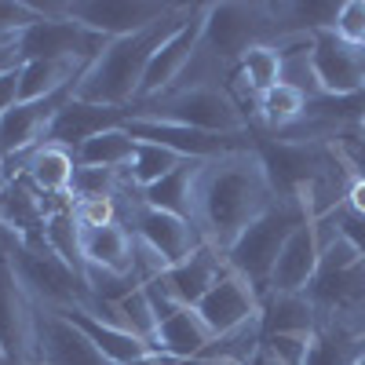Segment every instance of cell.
Masks as SVG:
<instances>
[{
    "label": "cell",
    "mask_w": 365,
    "mask_h": 365,
    "mask_svg": "<svg viewBox=\"0 0 365 365\" xmlns=\"http://www.w3.org/2000/svg\"><path fill=\"white\" fill-rule=\"evenodd\" d=\"M212 344H216L212 329L201 322L194 307H182V303L175 311H168L154 329V351L172 354V358H205Z\"/></svg>",
    "instance_id": "cell-23"
},
{
    "label": "cell",
    "mask_w": 365,
    "mask_h": 365,
    "mask_svg": "<svg viewBox=\"0 0 365 365\" xmlns=\"http://www.w3.org/2000/svg\"><path fill=\"white\" fill-rule=\"evenodd\" d=\"M307 216H314V212L303 208V201H282L278 197L259 220H252L245 230H241L230 241V249L223 252L227 267L237 274V278H245L259 299L270 292V274H274V263H278L289 234Z\"/></svg>",
    "instance_id": "cell-3"
},
{
    "label": "cell",
    "mask_w": 365,
    "mask_h": 365,
    "mask_svg": "<svg viewBox=\"0 0 365 365\" xmlns=\"http://www.w3.org/2000/svg\"><path fill=\"white\" fill-rule=\"evenodd\" d=\"M70 194H77V201L81 197H113V172H106V168H77Z\"/></svg>",
    "instance_id": "cell-36"
},
{
    "label": "cell",
    "mask_w": 365,
    "mask_h": 365,
    "mask_svg": "<svg viewBox=\"0 0 365 365\" xmlns=\"http://www.w3.org/2000/svg\"><path fill=\"white\" fill-rule=\"evenodd\" d=\"M4 249L11 256V267L19 274L22 289L34 299L48 303V307H70V303H84L88 307L91 285L70 263L58 259L51 249H26V245H19V241H11V237L4 241Z\"/></svg>",
    "instance_id": "cell-4"
},
{
    "label": "cell",
    "mask_w": 365,
    "mask_h": 365,
    "mask_svg": "<svg viewBox=\"0 0 365 365\" xmlns=\"http://www.w3.org/2000/svg\"><path fill=\"white\" fill-rule=\"evenodd\" d=\"M365 358V332L318 329L311 340L307 365H358Z\"/></svg>",
    "instance_id": "cell-29"
},
{
    "label": "cell",
    "mask_w": 365,
    "mask_h": 365,
    "mask_svg": "<svg viewBox=\"0 0 365 365\" xmlns=\"http://www.w3.org/2000/svg\"><path fill=\"white\" fill-rule=\"evenodd\" d=\"M51 8L106 41L143 34V29L158 26L175 11V4H161V0H77V4H51Z\"/></svg>",
    "instance_id": "cell-8"
},
{
    "label": "cell",
    "mask_w": 365,
    "mask_h": 365,
    "mask_svg": "<svg viewBox=\"0 0 365 365\" xmlns=\"http://www.w3.org/2000/svg\"><path fill=\"white\" fill-rule=\"evenodd\" d=\"M227 270H230V267H227L223 252L212 245V241H201V245H197L187 259L175 263V267H168V270H161L158 278H161V285L182 303V307H197L201 296L216 285Z\"/></svg>",
    "instance_id": "cell-21"
},
{
    "label": "cell",
    "mask_w": 365,
    "mask_h": 365,
    "mask_svg": "<svg viewBox=\"0 0 365 365\" xmlns=\"http://www.w3.org/2000/svg\"><path fill=\"white\" fill-rule=\"evenodd\" d=\"M125 132L135 139V143H158V146H168L175 150L179 158H194V161H216V158H227V154H237L241 135H212V132H197V128H182V125H172V120H158V117H146V113H135L128 117Z\"/></svg>",
    "instance_id": "cell-12"
},
{
    "label": "cell",
    "mask_w": 365,
    "mask_h": 365,
    "mask_svg": "<svg viewBox=\"0 0 365 365\" xmlns=\"http://www.w3.org/2000/svg\"><path fill=\"white\" fill-rule=\"evenodd\" d=\"M81 249H84L88 270H103V274H113V278H125L128 270H135V245L120 223L81 230Z\"/></svg>",
    "instance_id": "cell-24"
},
{
    "label": "cell",
    "mask_w": 365,
    "mask_h": 365,
    "mask_svg": "<svg viewBox=\"0 0 365 365\" xmlns=\"http://www.w3.org/2000/svg\"><path fill=\"white\" fill-rule=\"evenodd\" d=\"M41 8L48 15L15 37L22 63H41V58H48V63H96L103 48L110 44L106 37L70 22L66 15H58L51 4H41Z\"/></svg>",
    "instance_id": "cell-5"
},
{
    "label": "cell",
    "mask_w": 365,
    "mask_h": 365,
    "mask_svg": "<svg viewBox=\"0 0 365 365\" xmlns=\"http://www.w3.org/2000/svg\"><path fill=\"white\" fill-rule=\"evenodd\" d=\"M307 70L318 96L351 99L365 91V48L340 41L332 29H322V34H311Z\"/></svg>",
    "instance_id": "cell-9"
},
{
    "label": "cell",
    "mask_w": 365,
    "mask_h": 365,
    "mask_svg": "<svg viewBox=\"0 0 365 365\" xmlns=\"http://www.w3.org/2000/svg\"><path fill=\"white\" fill-rule=\"evenodd\" d=\"M187 158H179L175 150H168V146H158V143H139L135 146V158H132V165H128V175H132V182L139 190H146V187H154L158 179H165L168 172H175Z\"/></svg>",
    "instance_id": "cell-32"
},
{
    "label": "cell",
    "mask_w": 365,
    "mask_h": 365,
    "mask_svg": "<svg viewBox=\"0 0 365 365\" xmlns=\"http://www.w3.org/2000/svg\"><path fill=\"white\" fill-rule=\"evenodd\" d=\"M19 70H22V66H19ZM19 70H11V73L0 77V117L19 106Z\"/></svg>",
    "instance_id": "cell-40"
},
{
    "label": "cell",
    "mask_w": 365,
    "mask_h": 365,
    "mask_svg": "<svg viewBox=\"0 0 365 365\" xmlns=\"http://www.w3.org/2000/svg\"><path fill=\"white\" fill-rule=\"evenodd\" d=\"M194 311L212 329V336L223 340V336H230V332L245 329L259 318V296L252 292V285L245 278H237L234 270H227L223 278L201 296V303Z\"/></svg>",
    "instance_id": "cell-15"
},
{
    "label": "cell",
    "mask_w": 365,
    "mask_h": 365,
    "mask_svg": "<svg viewBox=\"0 0 365 365\" xmlns=\"http://www.w3.org/2000/svg\"><path fill=\"white\" fill-rule=\"evenodd\" d=\"M158 120H172L182 128H197L212 135H241L245 132V113L241 106L220 88H190V91H175L165 103H158L154 113Z\"/></svg>",
    "instance_id": "cell-10"
},
{
    "label": "cell",
    "mask_w": 365,
    "mask_h": 365,
    "mask_svg": "<svg viewBox=\"0 0 365 365\" xmlns=\"http://www.w3.org/2000/svg\"><path fill=\"white\" fill-rule=\"evenodd\" d=\"M0 351L8 365H37V307L0 245Z\"/></svg>",
    "instance_id": "cell-7"
},
{
    "label": "cell",
    "mask_w": 365,
    "mask_h": 365,
    "mask_svg": "<svg viewBox=\"0 0 365 365\" xmlns=\"http://www.w3.org/2000/svg\"><path fill=\"white\" fill-rule=\"evenodd\" d=\"M48 11L41 4H22V0H0V37L15 41L29 26H37Z\"/></svg>",
    "instance_id": "cell-33"
},
{
    "label": "cell",
    "mask_w": 365,
    "mask_h": 365,
    "mask_svg": "<svg viewBox=\"0 0 365 365\" xmlns=\"http://www.w3.org/2000/svg\"><path fill=\"white\" fill-rule=\"evenodd\" d=\"M332 34H336L340 41H347V44L365 48V0H344Z\"/></svg>",
    "instance_id": "cell-35"
},
{
    "label": "cell",
    "mask_w": 365,
    "mask_h": 365,
    "mask_svg": "<svg viewBox=\"0 0 365 365\" xmlns=\"http://www.w3.org/2000/svg\"><path fill=\"white\" fill-rule=\"evenodd\" d=\"M307 106H311L307 91H303L299 84H292V81L274 84L270 91H263V96L256 99V110H259V117L267 120L270 128L292 125V120H299L303 113H307Z\"/></svg>",
    "instance_id": "cell-31"
},
{
    "label": "cell",
    "mask_w": 365,
    "mask_h": 365,
    "mask_svg": "<svg viewBox=\"0 0 365 365\" xmlns=\"http://www.w3.org/2000/svg\"><path fill=\"white\" fill-rule=\"evenodd\" d=\"M344 208L358 212V216H365V179H351L347 190H344Z\"/></svg>",
    "instance_id": "cell-41"
},
{
    "label": "cell",
    "mask_w": 365,
    "mask_h": 365,
    "mask_svg": "<svg viewBox=\"0 0 365 365\" xmlns=\"http://www.w3.org/2000/svg\"><path fill=\"white\" fill-rule=\"evenodd\" d=\"M91 63H22L19 70V103H37L48 99L55 91H63L66 84H73Z\"/></svg>",
    "instance_id": "cell-27"
},
{
    "label": "cell",
    "mask_w": 365,
    "mask_h": 365,
    "mask_svg": "<svg viewBox=\"0 0 365 365\" xmlns=\"http://www.w3.org/2000/svg\"><path fill=\"white\" fill-rule=\"evenodd\" d=\"M245 365H282V361L274 358V354H267V351H263V347L256 344V351H252V358H249Z\"/></svg>",
    "instance_id": "cell-43"
},
{
    "label": "cell",
    "mask_w": 365,
    "mask_h": 365,
    "mask_svg": "<svg viewBox=\"0 0 365 365\" xmlns=\"http://www.w3.org/2000/svg\"><path fill=\"white\" fill-rule=\"evenodd\" d=\"M358 365H365V358H361V361H358Z\"/></svg>",
    "instance_id": "cell-48"
},
{
    "label": "cell",
    "mask_w": 365,
    "mask_h": 365,
    "mask_svg": "<svg viewBox=\"0 0 365 365\" xmlns=\"http://www.w3.org/2000/svg\"><path fill=\"white\" fill-rule=\"evenodd\" d=\"M361 128H365V106H361Z\"/></svg>",
    "instance_id": "cell-46"
},
{
    "label": "cell",
    "mask_w": 365,
    "mask_h": 365,
    "mask_svg": "<svg viewBox=\"0 0 365 365\" xmlns=\"http://www.w3.org/2000/svg\"><path fill=\"white\" fill-rule=\"evenodd\" d=\"M311 340L314 336H263L259 347L267 354H274L282 365H307V354H311Z\"/></svg>",
    "instance_id": "cell-34"
},
{
    "label": "cell",
    "mask_w": 365,
    "mask_h": 365,
    "mask_svg": "<svg viewBox=\"0 0 365 365\" xmlns=\"http://www.w3.org/2000/svg\"><path fill=\"white\" fill-rule=\"evenodd\" d=\"M241 81L249 84V91L259 99L263 91H270L274 84L285 81V51L274 48V44H256L245 58L237 63Z\"/></svg>",
    "instance_id": "cell-30"
},
{
    "label": "cell",
    "mask_w": 365,
    "mask_h": 365,
    "mask_svg": "<svg viewBox=\"0 0 365 365\" xmlns=\"http://www.w3.org/2000/svg\"><path fill=\"white\" fill-rule=\"evenodd\" d=\"M201 34H205V4H194V8L182 11L179 26L161 41V48L150 55V66L143 73L135 103L154 99V96H161V91L172 88V81L182 73V66L190 63V55L201 48Z\"/></svg>",
    "instance_id": "cell-13"
},
{
    "label": "cell",
    "mask_w": 365,
    "mask_h": 365,
    "mask_svg": "<svg viewBox=\"0 0 365 365\" xmlns=\"http://www.w3.org/2000/svg\"><path fill=\"white\" fill-rule=\"evenodd\" d=\"M322 220L307 216L285 241V249L274 263L270 292H307L322 267Z\"/></svg>",
    "instance_id": "cell-17"
},
{
    "label": "cell",
    "mask_w": 365,
    "mask_h": 365,
    "mask_svg": "<svg viewBox=\"0 0 365 365\" xmlns=\"http://www.w3.org/2000/svg\"><path fill=\"white\" fill-rule=\"evenodd\" d=\"M182 19V15H179ZM179 19H161L158 26L143 29L132 37H117L103 48V55L84 70L77 84V99L99 103V106H132L139 96L143 73L150 66V55L161 48V41L179 26Z\"/></svg>",
    "instance_id": "cell-2"
},
{
    "label": "cell",
    "mask_w": 365,
    "mask_h": 365,
    "mask_svg": "<svg viewBox=\"0 0 365 365\" xmlns=\"http://www.w3.org/2000/svg\"><path fill=\"white\" fill-rule=\"evenodd\" d=\"M0 44H8V37H0Z\"/></svg>",
    "instance_id": "cell-47"
},
{
    "label": "cell",
    "mask_w": 365,
    "mask_h": 365,
    "mask_svg": "<svg viewBox=\"0 0 365 365\" xmlns=\"http://www.w3.org/2000/svg\"><path fill=\"white\" fill-rule=\"evenodd\" d=\"M201 165L205 161L187 158L175 172H168L165 179H158L154 187L139 190L143 208H158V212H172V216H182V220H194V187H197Z\"/></svg>",
    "instance_id": "cell-26"
},
{
    "label": "cell",
    "mask_w": 365,
    "mask_h": 365,
    "mask_svg": "<svg viewBox=\"0 0 365 365\" xmlns=\"http://www.w3.org/2000/svg\"><path fill=\"white\" fill-rule=\"evenodd\" d=\"M128 117H135V110L128 106H99V103H84V99H70L63 110L55 113V120L48 125L41 146H63V150H77L81 143L96 139L103 132L125 128Z\"/></svg>",
    "instance_id": "cell-16"
},
{
    "label": "cell",
    "mask_w": 365,
    "mask_h": 365,
    "mask_svg": "<svg viewBox=\"0 0 365 365\" xmlns=\"http://www.w3.org/2000/svg\"><path fill=\"white\" fill-rule=\"evenodd\" d=\"M270 205L274 190L256 150H237V154L201 165L194 187V223L208 230V241L220 252H227L230 241L252 220H259Z\"/></svg>",
    "instance_id": "cell-1"
},
{
    "label": "cell",
    "mask_w": 365,
    "mask_h": 365,
    "mask_svg": "<svg viewBox=\"0 0 365 365\" xmlns=\"http://www.w3.org/2000/svg\"><path fill=\"white\" fill-rule=\"evenodd\" d=\"M307 299L314 311H351L354 303L365 299V259L336 234L322 249V267L307 289Z\"/></svg>",
    "instance_id": "cell-11"
},
{
    "label": "cell",
    "mask_w": 365,
    "mask_h": 365,
    "mask_svg": "<svg viewBox=\"0 0 365 365\" xmlns=\"http://www.w3.org/2000/svg\"><path fill=\"white\" fill-rule=\"evenodd\" d=\"M332 223H336V234L365 259V216H358L351 208H332Z\"/></svg>",
    "instance_id": "cell-39"
},
{
    "label": "cell",
    "mask_w": 365,
    "mask_h": 365,
    "mask_svg": "<svg viewBox=\"0 0 365 365\" xmlns=\"http://www.w3.org/2000/svg\"><path fill=\"white\" fill-rule=\"evenodd\" d=\"M256 158L267 172V182L274 197L282 201H299V194H307L318 187V154L307 146V143H259L256 146Z\"/></svg>",
    "instance_id": "cell-14"
},
{
    "label": "cell",
    "mask_w": 365,
    "mask_h": 365,
    "mask_svg": "<svg viewBox=\"0 0 365 365\" xmlns=\"http://www.w3.org/2000/svg\"><path fill=\"white\" fill-rule=\"evenodd\" d=\"M22 66V55H19V44L15 41H8V44H0V77L4 73H11V70H19Z\"/></svg>",
    "instance_id": "cell-42"
},
{
    "label": "cell",
    "mask_w": 365,
    "mask_h": 365,
    "mask_svg": "<svg viewBox=\"0 0 365 365\" xmlns=\"http://www.w3.org/2000/svg\"><path fill=\"white\" fill-rule=\"evenodd\" d=\"M270 26V8L267 4H205V34L201 48H208L216 58L241 63L256 44H263V34Z\"/></svg>",
    "instance_id": "cell-6"
},
{
    "label": "cell",
    "mask_w": 365,
    "mask_h": 365,
    "mask_svg": "<svg viewBox=\"0 0 365 365\" xmlns=\"http://www.w3.org/2000/svg\"><path fill=\"white\" fill-rule=\"evenodd\" d=\"M73 216L81 223V230H96V227H110L113 220V197H81L73 201Z\"/></svg>",
    "instance_id": "cell-37"
},
{
    "label": "cell",
    "mask_w": 365,
    "mask_h": 365,
    "mask_svg": "<svg viewBox=\"0 0 365 365\" xmlns=\"http://www.w3.org/2000/svg\"><path fill=\"white\" fill-rule=\"evenodd\" d=\"M51 311H55V314H63L66 322H73V325H77L84 336L96 344L113 365H128V361H135V358H143V354L154 351V344H150V340L135 336V332H128V329H120L117 322L96 314L91 307H84V303H70V307H51Z\"/></svg>",
    "instance_id": "cell-20"
},
{
    "label": "cell",
    "mask_w": 365,
    "mask_h": 365,
    "mask_svg": "<svg viewBox=\"0 0 365 365\" xmlns=\"http://www.w3.org/2000/svg\"><path fill=\"white\" fill-rule=\"evenodd\" d=\"M318 325V311L307 299V292H267L259 299V318H256V332L263 336H314Z\"/></svg>",
    "instance_id": "cell-22"
},
{
    "label": "cell",
    "mask_w": 365,
    "mask_h": 365,
    "mask_svg": "<svg viewBox=\"0 0 365 365\" xmlns=\"http://www.w3.org/2000/svg\"><path fill=\"white\" fill-rule=\"evenodd\" d=\"M289 11L299 19V26L307 29V37H311V34H322V29H332V26H336L340 4H292Z\"/></svg>",
    "instance_id": "cell-38"
},
{
    "label": "cell",
    "mask_w": 365,
    "mask_h": 365,
    "mask_svg": "<svg viewBox=\"0 0 365 365\" xmlns=\"http://www.w3.org/2000/svg\"><path fill=\"white\" fill-rule=\"evenodd\" d=\"M0 205H4V175H0ZM4 237L8 230H4V216H0V245H4Z\"/></svg>",
    "instance_id": "cell-44"
},
{
    "label": "cell",
    "mask_w": 365,
    "mask_h": 365,
    "mask_svg": "<svg viewBox=\"0 0 365 365\" xmlns=\"http://www.w3.org/2000/svg\"><path fill=\"white\" fill-rule=\"evenodd\" d=\"M0 365H8V358H4V351H0Z\"/></svg>",
    "instance_id": "cell-45"
},
{
    "label": "cell",
    "mask_w": 365,
    "mask_h": 365,
    "mask_svg": "<svg viewBox=\"0 0 365 365\" xmlns=\"http://www.w3.org/2000/svg\"><path fill=\"white\" fill-rule=\"evenodd\" d=\"M77 161L63 146H37L26 154V182L37 197H66L73 187Z\"/></svg>",
    "instance_id": "cell-25"
},
{
    "label": "cell",
    "mask_w": 365,
    "mask_h": 365,
    "mask_svg": "<svg viewBox=\"0 0 365 365\" xmlns=\"http://www.w3.org/2000/svg\"><path fill=\"white\" fill-rule=\"evenodd\" d=\"M135 139L125 132V128H113V132H103L96 139H88L73 150V161L77 168H106V172H117V168H128L132 158H135Z\"/></svg>",
    "instance_id": "cell-28"
},
{
    "label": "cell",
    "mask_w": 365,
    "mask_h": 365,
    "mask_svg": "<svg viewBox=\"0 0 365 365\" xmlns=\"http://www.w3.org/2000/svg\"><path fill=\"white\" fill-rule=\"evenodd\" d=\"M135 230H139V241L146 245V252L154 256V263L161 270L182 263L201 245V234H197L194 220H182V216L158 212V208H143L139 220H135Z\"/></svg>",
    "instance_id": "cell-19"
},
{
    "label": "cell",
    "mask_w": 365,
    "mask_h": 365,
    "mask_svg": "<svg viewBox=\"0 0 365 365\" xmlns=\"http://www.w3.org/2000/svg\"><path fill=\"white\" fill-rule=\"evenodd\" d=\"M37 365H113V361L73 322L48 307L37 314Z\"/></svg>",
    "instance_id": "cell-18"
}]
</instances>
